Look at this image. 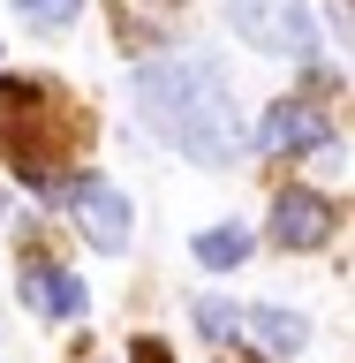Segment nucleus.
Here are the masks:
<instances>
[{"label": "nucleus", "instance_id": "obj_5", "mask_svg": "<svg viewBox=\"0 0 355 363\" xmlns=\"http://www.w3.org/2000/svg\"><path fill=\"white\" fill-rule=\"evenodd\" d=\"M249 152H265V159H295V152H310L317 167H340V144L333 129H325V113L303 106V99H280V106L249 129Z\"/></svg>", "mask_w": 355, "mask_h": 363}, {"label": "nucleus", "instance_id": "obj_6", "mask_svg": "<svg viewBox=\"0 0 355 363\" xmlns=\"http://www.w3.org/2000/svg\"><path fill=\"white\" fill-rule=\"evenodd\" d=\"M16 295H23V303H30L38 318H84V311H91L84 280H76V272H61V265H45V257H23Z\"/></svg>", "mask_w": 355, "mask_h": 363}, {"label": "nucleus", "instance_id": "obj_3", "mask_svg": "<svg viewBox=\"0 0 355 363\" xmlns=\"http://www.w3.org/2000/svg\"><path fill=\"white\" fill-rule=\"evenodd\" d=\"M61 204H68L76 235H84L98 257H121V250L136 242V204L121 197V182H106V174H68L61 182Z\"/></svg>", "mask_w": 355, "mask_h": 363}, {"label": "nucleus", "instance_id": "obj_11", "mask_svg": "<svg viewBox=\"0 0 355 363\" xmlns=\"http://www.w3.org/2000/svg\"><path fill=\"white\" fill-rule=\"evenodd\" d=\"M235 363H257V356H235Z\"/></svg>", "mask_w": 355, "mask_h": 363}, {"label": "nucleus", "instance_id": "obj_2", "mask_svg": "<svg viewBox=\"0 0 355 363\" xmlns=\"http://www.w3.org/2000/svg\"><path fill=\"white\" fill-rule=\"evenodd\" d=\"M227 23L249 53H272V61H310L317 53L310 0H227Z\"/></svg>", "mask_w": 355, "mask_h": 363}, {"label": "nucleus", "instance_id": "obj_1", "mask_svg": "<svg viewBox=\"0 0 355 363\" xmlns=\"http://www.w3.org/2000/svg\"><path fill=\"white\" fill-rule=\"evenodd\" d=\"M136 113L152 121L167 152L197 167H235L242 159V106L227 91V68L212 53H174V61L136 68Z\"/></svg>", "mask_w": 355, "mask_h": 363}, {"label": "nucleus", "instance_id": "obj_10", "mask_svg": "<svg viewBox=\"0 0 355 363\" xmlns=\"http://www.w3.org/2000/svg\"><path fill=\"white\" fill-rule=\"evenodd\" d=\"M16 16L30 30H68V23L84 16V0H16Z\"/></svg>", "mask_w": 355, "mask_h": 363}, {"label": "nucleus", "instance_id": "obj_9", "mask_svg": "<svg viewBox=\"0 0 355 363\" xmlns=\"http://www.w3.org/2000/svg\"><path fill=\"white\" fill-rule=\"evenodd\" d=\"M197 333L212 340V348H227V340L242 333V303H227V295H197Z\"/></svg>", "mask_w": 355, "mask_h": 363}, {"label": "nucleus", "instance_id": "obj_7", "mask_svg": "<svg viewBox=\"0 0 355 363\" xmlns=\"http://www.w3.org/2000/svg\"><path fill=\"white\" fill-rule=\"evenodd\" d=\"M242 333H257L265 340V356H303V340H310V318H295L288 303H249L242 311Z\"/></svg>", "mask_w": 355, "mask_h": 363}, {"label": "nucleus", "instance_id": "obj_4", "mask_svg": "<svg viewBox=\"0 0 355 363\" xmlns=\"http://www.w3.org/2000/svg\"><path fill=\"white\" fill-rule=\"evenodd\" d=\"M265 235H272L280 250H295V257H303V250H325V242L340 235V204L325 197L317 182H288V189L272 197V220H265Z\"/></svg>", "mask_w": 355, "mask_h": 363}, {"label": "nucleus", "instance_id": "obj_8", "mask_svg": "<svg viewBox=\"0 0 355 363\" xmlns=\"http://www.w3.org/2000/svg\"><path fill=\"white\" fill-rule=\"evenodd\" d=\"M189 257H197L204 272H235V265L257 257V235H249L242 220H220V227H204L197 242H189Z\"/></svg>", "mask_w": 355, "mask_h": 363}]
</instances>
